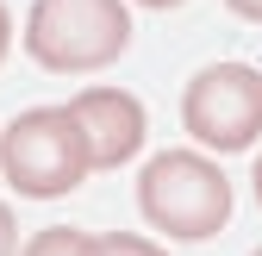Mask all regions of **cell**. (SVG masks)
<instances>
[{
    "instance_id": "obj_1",
    "label": "cell",
    "mask_w": 262,
    "mask_h": 256,
    "mask_svg": "<svg viewBox=\"0 0 262 256\" xmlns=\"http://www.w3.org/2000/svg\"><path fill=\"white\" fill-rule=\"evenodd\" d=\"M231 175H225L212 156L193 150H162L138 169V212L150 219L156 231H169L181 244H206L231 225Z\"/></svg>"
},
{
    "instance_id": "obj_2",
    "label": "cell",
    "mask_w": 262,
    "mask_h": 256,
    "mask_svg": "<svg viewBox=\"0 0 262 256\" xmlns=\"http://www.w3.org/2000/svg\"><path fill=\"white\" fill-rule=\"evenodd\" d=\"M131 44L125 0H38L25 19V50L44 75H94Z\"/></svg>"
},
{
    "instance_id": "obj_3",
    "label": "cell",
    "mask_w": 262,
    "mask_h": 256,
    "mask_svg": "<svg viewBox=\"0 0 262 256\" xmlns=\"http://www.w3.org/2000/svg\"><path fill=\"white\" fill-rule=\"evenodd\" d=\"M88 169L94 163H88L81 125L69 119V106H31L0 138V175L25 200H62L69 187H81Z\"/></svg>"
},
{
    "instance_id": "obj_4",
    "label": "cell",
    "mask_w": 262,
    "mask_h": 256,
    "mask_svg": "<svg viewBox=\"0 0 262 256\" xmlns=\"http://www.w3.org/2000/svg\"><path fill=\"white\" fill-rule=\"evenodd\" d=\"M181 125L206 150H250L262 138V75L250 62H212L181 94Z\"/></svg>"
},
{
    "instance_id": "obj_5",
    "label": "cell",
    "mask_w": 262,
    "mask_h": 256,
    "mask_svg": "<svg viewBox=\"0 0 262 256\" xmlns=\"http://www.w3.org/2000/svg\"><path fill=\"white\" fill-rule=\"evenodd\" d=\"M69 119L81 125V144H88V163L94 169L131 163L138 144H144V132H150L144 106L131 100L125 88H81L75 100H69Z\"/></svg>"
},
{
    "instance_id": "obj_6",
    "label": "cell",
    "mask_w": 262,
    "mask_h": 256,
    "mask_svg": "<svg viewBox=\"0 0 262 256\" xmlns=\"http://www.w3.org/2000/svg\"><path fill=\"white\" fill-rule=\"evenodd\" d=\"M19 256H100V238H88V231H75V225H50V231H38Z\"/></svg>"
},
{
    "instance_id": "obj_7",
    "label": "cell",
    "mask_w": 262,
    "mask_h": 256,
    "mask_svg": "<svg viewBox=\"0 0 262 256\" xmlns=\"http://www.w3.org/2000/svg\"><path fill=\"white\" fill-rule=\"evenodd\" d=\"M100 256H169V250H156V244L138 238V231H106V238H100Z\"/></svg>"
},
{
    "instance_id": "obj_8",
    "label": "cell",
    "mask_w": 262,
    "mask_h": 256,
    "mask_svg": "<svg viewBox=\"0 0 262 256\" xmlns=\"http://www.w3.org/2000/svg\"><path fill=\"white\" fill-rule=\"evenodd\" d=\"M0 256H19V225H13L7 206H0Z\"/></svg>"
},
{
    "instance_id": "obj_9",
    "label": "cell",
    "mask_w": 262,
    "mask_h": 256,
    "mask_svg": "<svg viewBox=\"0 0 262 256\" xmlns=\"http://www.w3.org/2000/svg\"><path fill=\"white\" fill-rule=\"evenodd\" d=\"M225 7H231L244 25H262V0H225Z\"/></svg>"
},
{
    "instance_id": "obj_10",
    "label": "cell",
    "mask_w": 262,
    "mask_h": 256,
    "mask_svg": "<svg viewBox=\"0 0 262 256\" xmlns=\"http://www.w3.org/2000/svg\"><path fill=\"white\" fill-rule=\"evenodd\" d=\"M7 44H13V19H7V7H0V56H7Z\"/></svg>"
},
{
    "instance_id": "obj_11",
    "label": "cell",
    "mask_w": 262,
    "mask_h": 256,
    "mask_svg": "<svg viewBox=\"0 0 262 256\" xmlns=\"http://www.w3.org/2000/svg\"><path fill=\"white\" fill-rule=\"evenodd\" d=\"M138 7H156V13H169V7H181V0H138Z\"/></svg>"
},
{
    "instance_id": "obj_12",
    "label": "cell",
    "mask_w": 262,
    "mask_h": 256,
    "mask_svg": "<svg viewBox=\"0 0 262 256\" xmlns=\"http://www.w3.org/2000/svg\"><path fill=\"white\" fill-rule=\"evenodd\" d=\"M250 181H256V206H262V156H256V175Z\"/></svg>"
},
{
    "instance_id": "obj_13",
    "label": "cell",
    "mask_w": 262,
    "mask_h": 256,
    "mask_svg": "<svg viewBox=\"0 0 262 256\" xmlns=\"http://www.w3.org/2000/svg\"><path fill=\"white\" fill-rule=\"evenodd\" d=\"M256 256H262V244H256Z\"/></svg>"
}]
</instances>
